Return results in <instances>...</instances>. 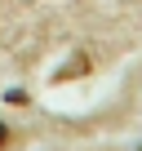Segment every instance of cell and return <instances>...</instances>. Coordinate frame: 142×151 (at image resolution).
Masks as SVG:
<instances>
[{"instance_id": "6da1fadb", "label": "cell", "mask_w": 142, "mask_h": 151, "mask_svg": "<svg viewBox=\"0 0 142 151\" xmlns=\"http://www.w3.org/2000/svg\"><path fill=\"white\" fill-rule=\"evenodd\" d=\"M80 71H89V58H76V62H67V67L58 71V80H71V76H80Z\"/></svg>"}, {"instance_id": "7a4b0ae2", "label": "cell", "mask_w": 142, "mask_h": 151, "mask_svg": "<svg viewBox=\"0 0 142 151\" xmlns=\"http://www.w3.org/2000/svg\"><path fill=\"white\" fill-rule=\"evenodd\" d=\"M9 147V124H0V151Z\"/></svg>"}]
</instances>
